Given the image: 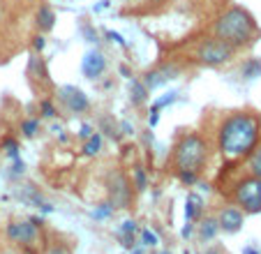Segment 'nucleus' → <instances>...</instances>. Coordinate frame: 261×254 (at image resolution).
I'll return each mask as SVG.
<instances>
[{"label":"nucleus","instance_id":"1","mask_svg":"<svg viewBox=\"0 0 261 254\" xmlns=\"http://www.w3.org/2000/svg\"><path fill=\"white\" fill-rule=\"evenodd\" d=\"M261 141V118L252 111H236L224 118L217 130V148L229 160L252 155Z\"/></svg>","mask_w":261,"mask_h":254},{"label":"nucleus","instance_id":"2","mask_svg":"<svg viewBox=\"0 0 261 254\" xmlns=\"http://www.w3.org/2000/svg\"><path fill=\"white\" fill-rule=\"evenodd\" d=\"M213 35L222 42L231 44L233 49H241V46H247L250 42H254L256 21L245 7L233 5L217 16V21L213 23Z\"/></svg>","mask_w":261,"mask_h":254},{"label":"nucleus","instance_id":"3","mask_svg":"<svg viewBox=\"0 0 261 254\" xmlns=\"http://www.w3.org/2000/svg\"><path fill=\"white\" fill-rule=\"evenodd\" d=\"M208 162V141L197 132H188L182 134L173 146V155H171V164L178 171H192V173H201V169Z\"/></svg>","mask_w":261,"mask_h":254},{"label":"nucleus","instance_id":"4","mask_svg":"<svg viewBox=\"0 0 261 254\" xmlns=\"http://www.w3.org/2000/svg\"><path fill=\"white\" fill-rule=\"evenodd\" d=\"M233 199L241 206L243 213H250V215L261 213V178L250 176L238 181L236 190H233Z\"/></svg>","mask_w":261,"mask_h":254},{"label":"nucleus","instance_id":"5","mask_svg":"<svg viewBox=\"0 0 261 254\" xmlns=\"http://www.w3.org/2000/svg\"><path fill=\"white\" fill-rule=\"evenodd\" d=\"M233 54H236V49L231 44H227V42H222L217 37H211L197 46V54L194 56H197L199 63L208 65V67H217V65L229 63L233 58Z\"/></svg>","mask_w":261,"mask_h":254},{"label":"nucleus","instance_id":"6","mask_svg":"<svg viewBox=\"0 0 261 254\" xmlns=\"http://www.w3.org/2000/svg\"><path fill=\"white\" fill-rule=\"evenodd\" d=\"M58 102L72 113H84V111L90 109L88 95H86L81 88H76V86H60L58 88Z\"/></svg>","mask_w":261,"mask_h":254},{"label":"nucleus","instance_id":"7","mask_svg":"<svg viewBox=\"0 0 261 254\" xmlns=\"http://www.w3.org/2000/svg\"><path fill=\"white\" fill-rule=\"evenodd\" d=\"M109 194H111V204H114V208H127L129 206L132 190H129L127 178H125L120 171H116V173L109 176Z\"/></svg>","mask_w":261,"mask_h":254},{"label":"nucleus","instance_id":"8","mask_svg":"<svg viewBox=\"0 0 261 254\" xmlns=\"http://www.w3.org/2000/svg\"><path fill=\"white\" fill-rule=\"evenodd\" d=\"M37 229L33 220H19V222H10L7 224V238L12 243H21V245H33L37 240Z\"/></svg>","mask_w":261,"mask_h":254},{"label":"nucleus","instance_id":"9","mask_svg":"<svg viewBox=\"0 0 261 254\" xmlns=\"http://www.w3.org/2000/svg\"><path fill=\"white\" fill-rule=\"evenodd\" d=\"M81 72H84L86 79L97 81V79L107 72V56L99 49H90L88 54L84 56V60H81Z\"/></svg>","mask_w":261,"mask_h":254},{"label":"nucleus","instance_id":"10","mask_svg":"<svg viewBox=\"0 0 261 254\" xmlns=\"http://www.w3.org/2000/svg\"><path fill=\"white\" fill-rule=\"evenodd\" d=\"M243 222H245V213L236 206H227V208L220 210V215H217V226L220 231H227V234H236L241 231Z\"/></svg>","mask_w":261,"mask_h":254},{"label":"nucleus","instance_id":"11","mask_svg":"<svg viewBox=\"0 0 261 254\" xmlns=\"http://www.w3.org/2000/svg\"><path fill=\"white\" fill-rule=\"evenodd\" d=\"M178 74H180V69H178L176 65H162V67H158V69H150V72L143 77V86H146L148 90H155V88H160V86H164V83H169L171 79H178Z\"/></svg>","mask_w":261,"mask_h":254},{"label":"nucleus","instance_id":"12","mask_svg":"<svg viewBox=\"0 0 261 254\" xmlns=\"http://www.w3.org/2000/svg\"><path fill=\"white\" fill-rule=\"evenodd\" d=\"M203 210V199L197 192H190L185 199V222H197Z\"/></svg>","mask_w":261,"mask_h":254},{"label":"nucleus","instance_id":"13","mask_svg":"<svg viewBox=\"0 0 261 254\" xmlns=\"http://www.w3.org/2000/svg\"><path fill=\"white\" fill-rule=\"evenodd\" d=\"M241 77L245 79V81H254V79H259V77H261V58L252 56V58L243 60V65H241Z\"/></svg>","mask_w":261,"mask_h":254},{"label":"nucleus","instance_id":"14","mask_svg":"<svg viewBox=\"0 0 261 254\" xmlns=\"http://www.w3.org/2000/svg\"><path fill=\"white\" fill-rule=\"evenodd\" d=\"M35 19H37V28L46 33V30H51L56 26V12L49 5H42L37 10V14H35Z\"/></svg>","mask_w":261,"mask_h":254},{"label":"nucleus","instance_id":"15","mask_svg":"<svg viewBox=\"0 0 261 254\" xmlns=\"http://www.w3.org/2000/svg\"><path fill=\"white\" fill-rule=\"evenodd\" d=\"M148 93L150 90L143 86V81H139V79H129V99H132V104H143L148 99Z\"/></svg>","mask_w":261,"mask_h":254},{"label":"nucleus","instance_id":"16","mask_svg":"<svg viewBox=\"0 0 261 254\" xmlns=\"http://www.w3.org/2000/svg\"><path fill=\"white\" fill-rule=\"evenodd\" d=\"M217 231H220V226H217L215 217H206V220H201V224H199V238H201L203 243H211L217 236Z\"/></svg>","mask_w":261,"mask_h":254},{"label":"nucleus","instance_id":"17","mask_svg":"<svg viewBox=\"0 0 261 254\" xmlns=\"http://www.w3.org/2000/svg\"><path fill=\"white\" fill-rule=\"evenodd\" d=\"M102 143H104L102 134L93 132L88 139H86V143H84V155H88V157H97L99 153H102Z\"/></svg>","mask_w":261,"mask_h":254},{"label":"nucleus","instance_id":"18","mask_svg":"<svg viewBox=\"0 0 261 254\" xmlns=\"http://www.w3.org/2000/svg\"><path fill=\"white\" fill-rule=\"evenodd\" d=\"M134 231H137V222H134V220L123 222V226H120V238H123V245H125V247H132V243H134Z\"/></svg>","mask_w":261,"mask_h":254},{"label":"nucleus","instance_id":"19","mask_svg":"<svg viewBox=\"0 0 261 254\" xmlns=\"http://www.w3.org/2000/svg\"><path fill=\"white\" fill-rule=\"evenodd\" d=\"M247 166H250L252 176L261 178V148H254V153L247 155Z\"/></svg>","mask_w":261,"mask_h":254},{"label":"nucleus","instance_id":"20","mask_svg":"<svg viewBox=\"0 0 261 254\" xmlns=\"http://www.w3.org/2000/svg\"><path fill=\"white\" fill-rule=\"evenodd\" d=\"M40 132V120L37 118H25L23 122H21V134L23 137H35V134Z\"/></svg>","mask_w":261,"mask_h":254},{"label":"nucleus","instance_id":"21","mask_svg":"<svg viewBox=\"0 0 261 254\" xmlns=\"http://www.w3.org/2000/svg\"><path fill=\"white\" fill-rule=\"evenodd\" d=\"M178 99V90H169V93H164L162 97H158L153 102V109H158V111H162L164 107H171L173 102Z\"/></svg>","mask_w":261,"mask_h":254},{"label":"nucleus","instance_id":"22","mask_svg":"<svg viewBox=\"0 0 261 254\" xmlns=\"http://www.w3.org/2000/svg\"><path fill=\"white\" fill-rule=\"evenodd\" d=\"M0 148H3V150L7 153V157H12V160H14V157H19V141H16V139L5 137L3 141H0Z\"/></svg>","mask_w":261,"mask_h":254},{"label":"nucleus","instance_id":"23","mask_svg":"<svg viewBox=\"0 0 261 254\" xmlns=\"http://www.w3.org/2000/svg\"><path fill=\"white\" fill-rule=\"evenodd\" d=\"M132 178H134V187H137L139 192H143V190H146V187H148V173L143 171L141 166H134Z\"/></svg>","mask_w":261,"mask_h":254},{"label":"nucleus","instance_id":"24","mask_svg":"<svg viewBox=\"0 0 261 254\" xmlns=\"http://www.w3.org/2000/svg\"><path fill=\"white\" fill-rule=\"evenodd\" d=\"M111 213H114V204L109 201V204H99V208L93 210V217L95 220H104V217H109Z\"/></svg>","mask_w":261,"mask_h":254},{"label":"nucleus","instance_id":"25","mask_svg":"<svg viewBox=\"0 0 261 254\" xmlns=\"http://www.w3.org/2000/svg\"><path fill=\"white\" fill-rule=\"evenodd\" d=\"M141 240H143V245H148V247H155V245L160 243L158 234H155V231H150V229H143L141 231Z\"/></svg>","mask_w":261,"mask_h":254},{"label":"nucleus","instance_id":"26","mask_svg":"<svg viewBox=\"0 0 261 254\" xmlns=\"http://www.w3.org/2000/svg\"><path fill=\"white\" fill-rule=\"evenodd\" d=\"M40 111H42V116H44V118H56V113H58L51 99H42V102H40Z\"/></svg>","mask_w":261,"mask_h":254},{"label":"nucleus","instance_id":"27","mask_svg":"<svg viewBox=\"0 0 261 254\" xmlns=\"http://www.w3.org/2000/svg\"><path fill=\"white\" fill-rule=\"evenodd\" d=\"M107 37H109V42H114V44H118V46H127L125 37L120 33H116V30H107Z\"/></svg>","mask_w":261,"mask_h":254},{"label":"nucleus","instance_id":"28","mask_svg":"<svg viewBox=\"0 0 261 254\" xmlns=\"http://www.w3.org/2000/svg\"><path fill=\"white\" fill-rule=\"evenodd\" d=\"M178 178H180L185 185H194L199 178V173H192V171H178Z\"/></svg>","mask_w":261,"mask_h":254},{"label":"nucleus","instance_id":"29","mask_svg":"<svg viewBox=\"0 0 261 254\" xmlns=\"http://www.w3.org/2000/svg\"><path fill=\"white\" fill-rule=\"evenodd\" d=\"M33 46H35V51H44V46H46V37H44V35L33 37Z\"/></svg>","mask_w":261,"mask_h":254},{"label":"nucleus","instance_id":"30","mask_svg":"<svg viewBox=\"0 0 261 254\" xmlns=\"http://www.w3.org/2000/svg\"><path fill=\"white\" fill-rule=\"evenodd\" d=\"M158 120H160V111H158V109L150 107V116H148V127H155V125H158Z\"/></svg>","mask_w":261,"mask_h":254},{"label":"nucleus","instance_id":"31","mask_svg":"<svg viewBox=\"0 0 261 254\" xmlns=\"http://www.w3.org/2000/svg\"><path fill=\"white\" fill-rule=\"evenodd\" d=\"M93 132H95L93 127H90L88 122H84V125H81V130H79V137H81V139H88Z\"/></svg>","mask_w":261,"mask_h":254},{"label":"nucleus","instance_id":"32","mask_svg":"<svg viewBox=\"0 0 261 254\" xmlns=\"http://www.w3.org/2000/svg\"><path fill=\"white\" fill-rule=\"evenodd\" d=\"M25 171V164L23 160H19V157H14V176H19V173Z\"/></svg>","mask_w":261,"mask_h":254},{"label":"nucleus","instance_id":"33","mask_svg":"<svg viewBox=\"0 0 261 254\" xmlns=\"http://www.w3.org/2000/svg\"><path fill=\"white\" fill-rule=\"evenodd\" d=\"M190 236H192V222H188L182 226V238H190Z\"/></svg>","mask_w":261,"mask_h":254},{"label":"nucleus","instance_id":"34","mask_svg":"<svg viewBox=\"0 0 261 254\" xmlns=\"http://www.w3.org/2000/svg\"><path fill=\"white\" fill-rule=\"evenodd\" d=\"M109 5H111V0H102L99 5H95V7H93V10H95V12H102V10H107Z\"/></svg>","mask_w":261,"mask_h":254},{"label":"nucleus","instance_id":"35","mask_svg":"<svg viewBox=\"0 0 261 254\" xmlns=\"http://www.w3.org/2000/svg\"><path fill=\"white\" fill-rule=\"evenodd\" d=\"M243 254H261V249L254 247V245H247V247L243 249Z\"/></svg>","mask_w":261,"mask_h":254},{"label":"nucleus","instance_id":"36","mask_svg":"<svg viewBox=\"0 0 261 254\" xmlns=\"http://www.w3.org/2000/svg\"><path fill=\"white\" fill-rule=\"evenodd\" d=\"M49 254H67V249L63 247V245H58V247H51V252Z\"/></svg>","mask_w":261,"mask_h":254},{"label":"nucleus","instance_id":"37","mask_svg":"<svg viewBox=\"0 0 261 254\" xmlns=\"http://www.w3.org/2000/svg\"><path fill=\"white\" fill-rule=\"evenodd\" d=\"M123 132H125V134H132L134 127H129V122H123Z\"/></svg>","mask_w":261,"mask_h":254},{"label":"nucleus","instance_id":"38","mask_svg":"<svg viewBox=\"0 0 261 254\" xmlns=\"http://www.w3.org/2000/svg\"><path fill=\"white\" fill-rule=\"evenodd\" d=\"M120 74H123V77H127V79H132V74H129L127 67H120Z\"/></svg>","mask_w":261,"mask_h":254},{"label":"nucleus","instance_id":"39","mask_svg":"<svg viewBox=\"0 0 261 254\" xmlns=\"http://www.w3.org/2000/svg\"><path fill=\"white\" fill-rule=\"evenodd\" d=\"M129 254H143V249L141 247H132V252H129Z\"/></svg>","mask_w":261,"mask_h":254},{"label":"nucleus","instance_id":"40","mask_svg":"<svg viewBox=\"0 0 261 254\" xmlns=\"http://www.w3.org/2000/svg\"><path fill=\"white\" fill-rule=\"evenodd\" d=\"M160 254H173V252H169V249H162V252H160Z\"/></svg>","mask_w":261,"mask_h":254},{"label":"nucleus","instance_id":"41","mask_svg":"<svg viewBox=\"0 0 261 254\" xmlns=\"http://www.w3.org/2000/svg\"><path fill=\"white\" fill-rule=\"evenodd\" d=\"M3 254H19V252H12V249H7V252H3Z\"/></svg>","mask_w":261,"mask_h":254},{"label":"nucleus","instance_id":"42","mask_svg":"<svg viewBox=\"0 0 261 254\" xmlns=\"http://www.w3.org/2000/svg\"><path fill=\"white\" fill-rule=\"evenodd\" d=\"M206 254H217V252H215V249H211V252H206Z\"/></svg>","mask_w":261,"mask_h":254}]
</instances>
